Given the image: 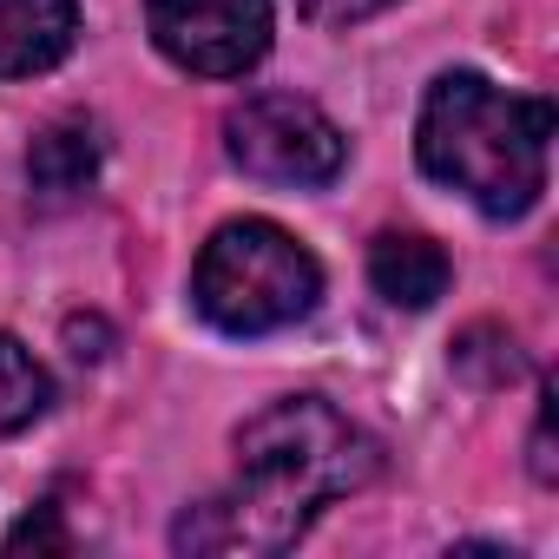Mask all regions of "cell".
Listing matches in <instances>:
<instances>
[{
    "label": "cell",
    "instance_id": "obj_10",
    "mask_svg": "<svg viewBox=\"0 0 559 559\" xmlns=\"http://www.w3.org/2000/svg\"><path fill=\"white\" fill-rule=\"evenodd\" d=\"M21 546H34V552H67V533H60V507H40L34 520H21V526L8 533V552H21Z\"/></svg>",
    "mask_w": 559,
    "mask_h": 559
},
{
    "label": "cell",
    "instance_id": "obj_6",
    "mask_svg": "<svg viewBox=\"0 0 559 559\" xmlns=\"http://www.w3.org/2000/svg\"><path fill=\"white\" fill-rule=\"evenodd\" d=\"M80 40L73 0H0V80H34Z\"/></svg>",
    "mask_w": 559,
    "mask_h": 559
},
{
    "label": "cell",
    "instance_id": "obj_8",
    "mask_svg": "<svg viewBox=\"0 0 559 559\" xmlns=\"http://www.w3.org/2000/svg\"><path fill=\"white\" fill-rule=\"evenodd\" d=\"M99 178V132L86 119H53L27 145V185L40 198H73Z\"/></svg>",
    "mask_w": 559,
    "mask_h": 559
},
{
    "label": "cell",
    "instance_id": "obj_3",
    "mask_svg": "<svg viewBox=\"0 0 559 559\" xmlns=\"http://www.w3.org/2000/svg\"><path fill=\"white\" fill-rule=\"evenodd\" d=\"M323 263L270 217H237L211 230L191 270V304L224 336H276L317 310Z\"/></svg>",
    "mask_w": 559,
    "mask_h": 559
},
{
    "label": "cell",
    "instance_id": "obj_4",
    "mask_svg": "<svg viewBox=\"0 0 559 559\" xmlns=\"http://www.w3.org/2000/svg\"><path fill=\"white\" fill-rule=\"evenodd\" d=\"M224 152L250 178H263V185H297V191L330 185L343 171V158H349L336 119L317 99H304V93H257V99H243L224 119Z\"/></svg>",
    "mask_w": 559,
    "mask_h": 559
},
{
    "label": "cell",
    "instance_id": "obj_2",
    "mask_svg": "<svg viewBox=\"0 0 559 559\" xmlns=\"http://www.w3.org/2000/svg\"><path fill=\"white\" fill-rule=\"evenodd\" d=\"M552 106L493 86L487 73H441L415 119V158L480 217H526L546 191Z\"/></svg>",
    "mask_w": 559,
    "mask_h": 559
},
{
    "label": "cell",
    "instance_id": "obj_1",
    "mask_svg": "<svg viewBox=\"0 0 559 559\" xmlns=\"http://www.w3.org/2000/svg\"><path fill=\"white\" fill-rule=\"evenodd\" d=\"M382 448L323 395H284L237 428V480L198 500L178 526V552H290L310 520L369 487Z\"/></svg>",
    "mask_w": 559,
    "mask_h": 559
},
{
    "label": "cell",
    "instance_id": "obj_12",
    "mask_svg": "<svg viewBox=\"0 0 559 559\" xmlns=\"http://www.w3.org/2000/svg\"><path fill=\"white\" fill-rule=\"evenodd\" d=\"M546 421H552V408H539V421H533V474H539V480H552V441H546Z\"/></svg>",
    "mask_w": 559,
    "mask_h": 559
},
{
    "label": "cell",
    "instance_id": "obj_5",
    "mask_svg": "<svg viewBox=\"0 0 559 559\" xmlns=\"http://www.w3.org/2000/svg\"><path fill=\"white\" fill-rule=\"evenodd\" d=\"M152 47L198 73V80H237L270 53V0H145Z\"/></svg>",
    "mask_w": 559,
    "mask_h": 559
},
{
    "label": "cell",
    "instance_id": "obj_11",
    "mask_svg": "<svg viewBox=\"0 0 559 559\" xmlns=\"http://www.w3.org/2000/svg\"><path fill=\"white\" fill-rule=\"evenodd\" d=\"M382 8H389V0H304V14L317 27H356V21H369Z\"/></svg>",
    "mask_w": 559,
    "mask_h": 559
},
{
    "label": "cell",
    "instance_id": "obj_9",
    "mask_svg": "<svg viewBox=\"0 0 559 559\" xmlns=\"http://www.w3.org/2000/svg\"><path fill=\"white\" fill-rule=\"evenodd\" d=\"M47 402H53L47 369L34 362L27 343H14L8 330H0V435H21L27 421H40Z\"/></svg>",
    "mask_w": 559,
    "mask_h": 559
},
{
    "label": "cell",
    "instance_id": "obj_7",
    "mask_svg": "<svg viewBox=\"0 0 559 559\" xmlns=\"http://www.w3.org/2000/svg\"><path fill=\"white\" fill-rule=\"evenodd\" d=\"M448 257H441V243L435 237H421V230H382L376 243H369V284H376V297L382 304H395V310H428V304H441L448 297Z\"/></svg>",
    "mask_w": 559,
    "mask_h": 559
}]
</instances>
